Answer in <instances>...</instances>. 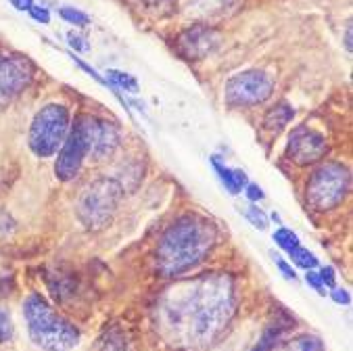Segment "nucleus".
<instances>
[{"instance_id": "f257e3e1", "label": "nucleus", "mask_w": 353, "mask_h": 351, "mask_svg": "<svg viewBox=\"0 0 353 351\" xmlns=\"http://www.w3.org/2000/svg\"><path fill=\"white\" fill-rule=\"evenodd\" d=\"M165 303L170 326L188 343L205 345L220 337L234 314V289L228 276H207Z\"/></svg>"}, {"instance_id": "f03ea898", "label": "nucleus", "mask_w": 353, "mask_h": 351, "mask_svg": "<svg viewBox=\"0 0 353 351\" xmlns=\"http://www.w3.org/2000/svg\"><path fill=\"white\" fill-rule=\"evenodd\" d=\"M216 226L201 216L178 218L161 237L157 268L163 276H180L196 265L216 243Z\"/></svg>"}, {"instance_id": "7ed1b4c3", "label": "nucleus", "mask_w": 353, "mask_h": 351, "mask_svg": "<svg viewBox=\"0 0 353 351\" xmlns=\"http://www.w3.org/2000/svg\"><path fill=\"white\" fill-rule=\"evenodd\" d=\"M23 316L28 322L30 339L44 351H67L80 343L78 328L61 318L38 293H32L26 299Z\"/></svg>"}, {"instance_id": "20e7f679", "label": "nucleus", "mask_w": 353, "mask_h": 351, "mask_svg": "<svg viewBox=\"0 0 353 351\" xmlns=\"http://www.w3.org/2000/svg\"><path fill=\"white\" fill-rule=\"evenodd\" d=\"M119 199H121V184L117 180L97 178L82 190V194L76 203V212H78L80 222L88 230L105 228L115 214Z\"/></svg>"}, {"instance_id": "39448f33", "label": "nucleus", "mask_w": 353, "mask_h": 351, "mask_svg": "<svg viewBox=\"0 0 353 351\" xmlns=\"http://www.w3.org/2000/svg\"><path fill=\"white\" fill-rule=\"evenodd\" d=\"M97 121L99 119L90 115H80L76 117L74 126L69 128L65 143L61 145L57 161H54V174L61 182L74 180L80 174L84 159L92 153Z\"/></svg>"}, {"instance_id": "423d86ee", "label": "nucleus", "mask_w": 353, "mask_h": 351, "mask_svg": "<svg viewBox=\"0 0 353 351\" xmlns=\"http://www.w3.org/2000/svg\"><path fill=\"white\" fill-rule=\"evenodd\" d=\"M69 132V111L63 105L42 107L30 126V149L34 155L46 159L59 153Z\"/></svg>"}, {"instance_id": "0eeeda50", "label": "nucleus", "mask_w": 353, "mask_h": 351, "mask_svg": "<svg viewBox=\"0 0 353 351\" xmlns=\"http://www.w3.org/2000/svg\"><path fill=\"white\" fill-rule=\"evenodd\" d=\"M349 186L351 176L343 163H322L307 182V201L318 212H330L345 201Z\"/></svg>"}, {"instance_id": "6e6552de", "label": "nucleus", "mask_w": 353, "mask_h": 351, "mask_svg": "<svg viewBox=\"0 0 353 351\" xmlns=\"http://www.w3.org/2000/svg\"><path fill=\"white\" fill-rule=\"evenodd\" d=\"M274 90L272 80L265 72L249 69V72L236 74L226 82V103L232 107H251L270 99Z\"/></svg>"}, {"instance_id": "1a4fd4ad", "label": "nucleus", "mask_w": 353, "mask_h": 351, "mask_svg": "<svg viewBox=\"0 0 353 351\" xmlns=\"http://www.w3.org/2000/svg\"><path fill=\"white\" fill-rule=\"evenodd\" d=\"M34 80V63L28 57L15 54L0 61V103L17 97Z\"/></svg>"}, {"instance_id": "9d476101", "label": "nucleus", "mask_w": 353, "mask_h": 351, "mask_svg": "<svg viewBox=\"0 0 353 351\" xmlns=\"http://www.w3.org/2000/svg\"><path fill=\"white\" fill-rule=\"evenodd\" d=\"M218 42H220V34L216 28L205 26V23H196L178 36L176 46H178L180 57H184L186 61H201L209 52H214Z\"/></svg>"}, {"instance_id": "9b49d317", "label": "nucleus", "mask_w": 353, "mask_h": 351, "mask_svg": "<svg viewBox=\"0 0 353 351\" xmlns=\"http://www.w3.org/2000/svg\"><path fill=\"white\" fill-rule=\"evenodd\" d=\"M328 151L326 138L310 128H297L289 140V157L299 166H310L320 161Z\"/></svg>"}, {"instance_id": "f8f14e48", "label": "nucleus", "mask_w": 353, "mask_h": 351, "mask_svg": "<svg viewBox=\"0 0 353 351\" xmlns=\"http://www.w3.org/2000/svg\"><path fill=\"white\" fill-rule=\"evenodd\" d=\"M119 145V130L111 121H97V134H94V145H92V157L97 161L113 155V151Z\"/></svg>"}, {"instance_id": "ddd939ff", "label": "nucleus", "mask_w": 353, "mask_h": 351, "mask_svg": "<svg viewBox=\"0 0 353 351\" xmlns=\"http://www.w3.org/2000/svg\"><path fill=\"white\" fill-rule=\"evenodd\" d=\"M295 117V109L289 103H278L276 107H272L265 117H263V128L268 132H280L285 126H289V121H293Z\"/></svg>"}, {"instance_id": "4468645a", "label": "nucleus", "mask_w": 353, "mask_h": 351, "mask_svg": "<svg viewBox=\"0 0 353 351\" xmlns=\"http://www.w3.org/2000/svg\"><path fill=\"white\" fill-rule=\"evenodd\" d=\"M285 330H287V326H282V324L268 326L263 337H261V341H259V345L253 351H272L278 345V341H280V337H282V332H285Z\"/></svg>"}, {"instance_id": "2eb2a0df", "label": "nucleus", "mask_w": 353, "mask_h": 351, "mask_svg": "<svg viewBox=\"0 0 353 351\" xmlns=\"http://www.w3.org/2000/svg\"><path fill=\"white\" fill-rule=\"evenodd\" d=\"M211 166L216 168V172L220 174V180H222V184L232 192V194H239V190H241V186L236 184V178H234V170H230V168H226V166H222L220 161H218V157H214L211 159Z\"/></svg>"}, {"instance_id": "dca6fc26", "label": "nucleus", "mask_w": 353, "mask_h": 351, "mask_svg": "<svg viewBox=\"0 0 353 351\" xmlns=\"http://www.w3.org/2000/svg\"><path fill=\"white\" fill-rule=\"evenodd\" d=\"M274 241H276L278 247H282V249L289 251V253L299 247V237L293 230H289V228H278L274 232Z\"/></svg>"}, {"instance_id": "f3484780", "label": "nucleus", "mask_w": 353, "mask_h": 351, "mask_svg": "<svg viewBox=\"0 0 353 351\" xmlns=\"http://www.w3.org/2000/svg\"><path fill=\"white\" fill-rule=\"evenodd\" d=\"M59 15H61L67 23L78 26V28H84V26H88V21H90V17H88L86 13L74 9V7H61V9H59Z\"/></svg>"}, {"instance_id": "a211bd4d", "label": "nucleus", "mask_w": 353, "mask_h": 351, "mask_svg": "<svg viewBox=\"0 0 353 351\" xmlns=\"http://www.w3.org/2000/svg\"><path fill=\"white\" fill-rule=\"evenodd\" d=\"M291 259H293V263H297L299 268H305V270H312V268L318 265V257L314 253H310L307 249H303V247L293 249L291 251Z\"/></svg>"}, {"instance_id": "6ab92c4d", "label": "nucleus", "mask_w": 353, "mask_h": 351, "mask_svg": "<svg viewBox=\"0 0 353 351\" xmlns=\"http://www.w3.org/2000/svg\"><path fill=\"white\" fill-rule=\"evenodd\" d=\"M107 76H111V80H113L119 88H123L125 92H132V94H136V92H138V82H136V78H134V76H130V74H121V72H115V69H111V72H107Z\"/></svg>"}, {"instance_id": "aec40b11", "label": "nucleus", "mask_w": 353, "mask_h": 351, "mask_svg": "<svg viewBox=\"0 0 353 351\" xmlns=\"http://www.w3.org/2000/svg\"><path fill=\"white\" fill-rule=\"evenodd\" d=\"M241 214H243L255 228H259V230H265V228H268V218H265V214L261 212L259 207H255V205L245 207V209H241Z\"/></svg>"}, {"instance_id": "412c9836", "label": "nucleus", "mask_w": 353, "mask_h": 351, "mask_svg": "<svg viewBox=\"0 0 353 351\" xmlns=\"http://www.w3.org/2000/svg\"><path fill=\"white\" fill-rule=\"evenodd\" d=\"M11 337H13V320H11V314L5 308H0V343H7Z\"/></svg>"}, {"instance_id": "4be33fe9", "label": "nucleus", "mask_w": 353, "mask_h": 351, "mask_svg": "<svg viewBox=\"0 0 353 351\" xmlns=\"http://www.w3.org/2000/svg\"><path fill=\"white\" fill-rule=\"evenodd\" d=\"M297 347H299V351H324V343L318 337H312V334L299 337Z\"/></svg>"}, {"instance_id": "5701e85b", "label": "nucleus", "mask_w": 353, "mask_h": 351, "mask_svg": "<svg viewBox=\"0 0 353 351\" xmlns=\"http://www.w3.org/2000/svg\"><path fill=\"white\" fill-rule=\"evenodd\" d=\"M28 13H30V17H32L34 21H38V23H42V26H48V23H50V13H48V9H46V7H38V5H34Z\"/></svg>"}, {"instance_id": "b1692460", "label": "nucleus", "mask_w": 353, "mask_h": 351, "mask_svg": "<svg viewBox=\"0 0 353 351\" xmlns=\"http://www.w3.org/2000/svg\"><path fill=\"white\" fill-rule=\"evenodd\" d=\"M305 280H307V285L310 287H314L320 295H326L324 293V285H322V280H320V274L318 272H314V270H307V276H305Z\"/></svg>"}, {"instance_id": "393cba45", "label": "nucleus", "mask_w": 353, "mask_h": 351, "mask_svg": "<svg viewBox=\"0 0 353 351\" xmlns=\"http://www.w3.org/2000/svg\"><path fill=\"white\" fill-rule=\"evenodd\" d=\"M67 40H69V44H72L76 50H88V44H84L86 40L82 36H78L76 32H69L67 34Z\"/></svg>"}, {"instance_id": "a878e982", "label": "nucleus", "mask_w": 353, "mask_h": 351, "mask_svg": "<svg viewBox=\"0 0 353 351\" xmlns=\"http://www.w3.org/2000/svg\"><path fill=\"white\" fill-rule=\"evenodd\" d=\"M320 280H322V285H326L328 289H332V287H334V270H332L330 265L322 268V272H320Z\"/></svg>"}, {"instance_id": "bb28decb", "label": "nucleus", "mask_w": 353, "mask_h": 351, "mask_svg": "<svg viewBox=\"0 0 353 351\" xmlns=\"http://www.w3.org/2000/svg\"><path fill=\"white\" fill-rule=\"evenodd\" d=\"M274 259H276V263H278V268H280V272H282V274H285V276H287L289 280H295V270H293V268H291V265H289V263H287L285 259H282V257H278V255H276Z\"/></svg>"}, {"instance_id": "cd10ccee", "label": "nucleus", "mask_w": 353, "mask_h": 351, "mask_svg": "<svg viewBox=\"0 0 353 351\" xmlns=\"http://www.w3.org/2000/svg\"><path fill=\"white\" fill-rule=\"evenodd\" d=\"M330 297H332L336 303H341V305H349V301H351V297H349V293H347L345 289H334V291L330 293Z\"/></svg>"}, {"instance_id": "c85d7f7f", "label": "nucleus", "mask_w": 353, "mask_h": 351, "mask_svg": "<svg viewBox=\"0 0 353 351\" xmlns=\"http://www.w3.org/2000/svg\"><path fill=\"white\" fill-rule=\"evenodd\" d=\"M247 197H249L251 201H259V199H263V190H261V186H257V184H249V186H247Z\"/></svg>"}, {"instance_id": "c756f323", "label": "nucleus", "mask_w": 353, "mask_h": 351, "mask_svg": "<svg viewBox=\"0 0 353 351\" xmlns=\"http://www.w3.org/2000/svg\"><path fill=\"white\" fill-rule=\"evenodd\" d=\"M9 3L17 9V11H30L34 7V0H9Z\"/></svg>"}, {"instance_id": "7c9ffc66", "label": "nucleus", "mask_w": 353, "mask_h": 351, "mask_svg": "<svg viewBox=\"0 0 353 351\" xmlns=\"http://www.w3.org/2000/svg\"><path fill=\"white\" fill-rule=\"evenodd\" d=\"M174 0H147V5L151 9H163V7H170Z\"/></svg>"}, {"instance_id": "2f4dec72", "label": "nucleus", "mask_w": 353, "mask_h": 351, "mask_svg": "<svg viewBox=\"0 0 353 351\" xmlns=\"http://www.w3.org/2000/svg\"><path fill=\"white\" fill-rule=\"evenodd\" d=\"M234 178H236V184H239L241 188L247 184V174H245L243 170H234Z\"/></svg>"}, {"instance_id": "473e14b6", "label": "nucleus", "mask_w": 353, "mask_h": 351, "mask_svg": "<svg viewBox=\"0 0 353 351\" xmlns=\"http://www.w3.org/2000/svg\"><path fill=\"white\" fill-rule=\"evenodd\" d=\"M345 48L351 52V26H347V32H345Z\"/></svg>"}]
</instances>
